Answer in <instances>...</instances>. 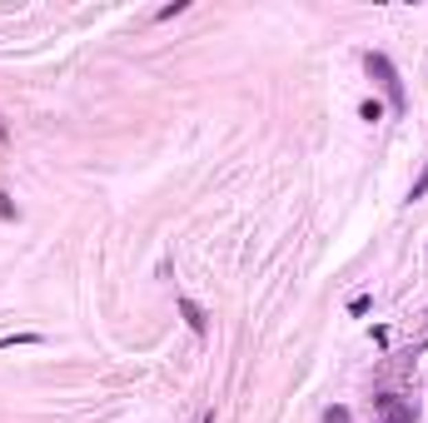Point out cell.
<instances>
[{
	"label": "cell",
	"mask_w": 428,
	"mask_h": 423,
	"mask_svg": "<svg viewBox=\"0 0 428 423\" xmlns=\"http://www.w3.org/2000/svg\"><path fill=\"white\" fill-rule=\"evenodd\" d=\"M363 70L383 85V95H389L394 115H403V105H409V100H403V80H398V70H394V60L383 55V50H369V55H363Z\"/></svg>",
	"instance_id": "6da1fadb"
},
{
	"label": "cell",
	"mask_w": 428,
	"mask_h": 423,
	"mask_svg": "<svg viewBox=\"0 0 428 423\" xmlns=\"http://www.w3.org/2000/svg\"><path fill=\"white\" fill-rule=\"evenodd\" d=\"M0 219H15V204H10V195H0Z\"/></svg>",
	"instance_id": "9c48e42d"
},
{
	"label": "cell",
	"mask_w": 428,
	"mask_h": 423,
	"mask_svg": "<svg viewBox=\"0 0 428 423\" xmlns=\"http://www.w3.org/2000/svg\"><path fill=\"white\" fill-rule=\"evenodd\" d=\"M180 314H184V324L195 329V334H204V329H209V319H204V309H200L195 299H180Z\"/></svg>",
	"instance_id": "3957f363"
},
{
	"label": "cell",
	"mask_w": 428,
	"mask_h": 423,
	"mask_svg": "<svg viewBox=\"0 0 428 423\" xmlns=\"http://www.w3.org/2000/svg\"><path fill=\"white\" fill-rule=\"evenodd\" d=\"M15 344H40V334H10V338H0V349H15Z\"/></svg>",
	"instance_id": "5b68a950"
},
{
	"label": "cell",
	"mask_w": 428,
	"mask_h": 423,
	"mask_svg": "<svg viewBox=\"0 0 428 423\" xmlns=\"http://www.w3.org/2000/svg\"><path fill=\"white\" fill-rule=\"evenodd\" d=\"M324 423H354V418H349L344 404H334V409H324Z\"/></svg>",
	"instance_id": "8992f818"
},
{
	"label": "cell",
	"mask_w": 428,
	"mask_h": 423,
	"mask_svg": "<svg viewBox=\"0 0 428 423\" xmlns=\"http://www.w3.org/2000/svg\"><path fill=\"white\" fill-rule=\"evenodd\" d=\"M0 144H6V124H0Z\"/></svg>",
	"instance_id": "7c38bea8"
},
{
	"label": "cell",
	"mask_w": 428,
	"mask_h": 423,
	"mask_svg": "<svg viewBox=\"0 0 428 423\" xmlns=\"http://www.w3.org/2000/svg\"><path fill=\"white\" fill-rule=\"evenodd\" d=\"M184 10H189V0H175V6H160L155 20H175V15H184Z\"/></svg>",
	"instance_id": "277c9868"
},
{
	"label": "cell",
	"mask_w": 428,
	"mask_h": 423,
	"mask_svg": "<svg viewBox=\"0 0 428 423\" xmlns=\"http://www.w3.org/2000/svg\"><path fill=\"white\" fill-rule=\"evenodd\" d=\"M378 404V413H383V423H414V409H403L394 393H383V398H374Z\"/></svg>",
	"instance_id": "7a4b0ae2"
},
{
	"label": "cell",
	"mask_w": 428,
	"mask_h": 423,
	"mask_svg": "<svg viewBox=\"0 0 428 423\" xmlns=\"http://www.w3.org/2000/svg\"><path fill=\"white\" fill-rule=\"evenodd\" d=\"M423 195H428V169H423V180L414 184V195H409V199H423Z\"/></svg>",
	"instance_id": "30bf717a"
},
{
	"label": "cell",
	"mask_w": 428,
	"mask_h": 423,
	"mask_svg": "<svg viewBox=\"0 0 428 423\" xmlns=\"http://www.w3.org/2000/svg\"><path fill=\"white\" fill-rule=\"evenodd\" d=\"M200 423H214V413H204V418H200Z\"/></svg>",
	"instance_id": "8fae6325"
},
{
	"label": "cell",
	"mask_w": 428,
	"mask_h": 423,
	"mask_svg": "<svg viewBox=\"0 0 428 423\" xmlns=\"http://www.w3.org/2000/svg\"><path fill=\"white\" fill-rule=\"evenodd\" d=\"M359 115H363V120H383V105H378V100H363Z\"/></svg>",
	"instance_id": "52a82bcc"
},
{
	"label": "cell",
	"mask_w": 428,
	"mask_h": 423,
	"mask_svg": "<svg viewBox=\"0 0 428 423\" xmlns=\"http://www.w3.org/2000/svg\"><path fill=\"white\" fill-rule=\"evenodd\" d=\"M369 304H374L369 294H354V299H349V314H369Z\"/></svg>",
	"instance_id": "ba28073f"
}]
</instances>
